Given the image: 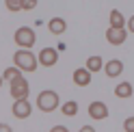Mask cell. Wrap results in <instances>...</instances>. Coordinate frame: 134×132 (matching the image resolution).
Wrapping results in <instances>:
<instances>
[{"label": "cell", "mask_w": 134, "mask_h": 132, "mask_svg": "<svg viewBox=\"0 0 134 132\" xmlns=\"http://www.w3.org/2000/svg\"><path fill=\"white\" fill-rule=\"evenodd\" d=\"M13 63H15V67H18L20 72H35L37 65H39L37 56L30 50H26V48H20V50L13 54Z\"/></svg>", "instance_id": "cell-1"}, {"label": "cell", "mask_w": 134, "mask_h": 132, "mask_svg": "<svg viewBox=\"0 0 134 132\" xmlns=\"http://www.w3.org/2000/svg\"><path fill=\"white\" fill-rule=\"evenodd\" d=\"M37 106H39V111H43V113H52L58 108V93L52 91V89H46V91H41L37 95Z\"/></svg>", "instance_id": "cell-2"}, {"label": "cell", "mask_w": 134, "mask_h": 132, "mask_svg": "<svg viewBox=\"0 0 134 132\" xmlns=\"http://www.w3.org/2000/svg\"><path fill=\"white\" fill-rule=\"evenodd\" d=\"M35 41H37V37H35V32H32V28H28V26H20L18 30H15V43H18L20 48H26V50H30V48L35 46Z\"/></svg>", "instance_id": "cell-3"}, {"label": "cell", "mask_w": 134, "mask_h": 132, "mask_svg": "<svg viewBox=\"0 0 134 132\" xmlns=\"http://www.w3.org/2000/svg\"><path fill=\"white\" fill-rule=\"evenodd\" d=\"M28 93H30V85H28V80L24 78V74L11 80V95H13V100L28 97Z\"/></svg>", "instance_id": "cell-4"}, {"label": "cell", "mask_w": 134, "mask_h": 132, "mask_svg": "<svg viewBox=\"0 0 134 132\" xmlns=\"http://www.w3.org/2000/svg\"><path fill=\"white\" fill-rule=\"evenodd\" d=\"M56 61H58V50L56 48H43L39 52V56H37V63H41L43 67H52V65H56Z\"/></svg>", "instance_id": "cell-5"}, {"label": "cell", "mask_w": 134, "mask_h": 132, "mask_svg": "<svg viewBox=\"0 0 134 132\" xmlns=\"http://www.w3.org/2000/svg\"><path fill=\"white\" fill-rule=\"evenodd\" d=\"M30 113H32V104L26 100V97L15 100V104H13V115H15L18 119H26V117H30Z\"/></svg>", "instance_id": "cell-6"}, {"label": "cell", "mask_w": 134, "mask_h": 132, "mask_svg": "<svg viewBox=\"0 0 134 132\" xmlns=\"http://www.w3.org/2000/svg\"><path fill=\"white\" fill-rule=\"evenodd\" d=\"M106 39H108V43H110V46H121L123 41L128 39V30H125V28H110V26H108Z\"/></svg>", "instance_id": "cell-7"}, {"label": "cell", "mask_w": 134, "mask_h": 132, "mask_svg": "<svg viewBox=\"0 0 134 132\" xmlns=\"http://www.w3.org/2000/svg\"><path fill=\"white\" fill-rule=\"evenodd\" d=\"M89 115L93 119H106L108 117V106L104 102H91L89 104Z\"/></svg>", "instance_id": "cell-8"}, {"label": "cell", "mask_w": 134, "mask_h": 132, "mask_svg": "<svg viewBox=\"0 0 134 132\" xmlns=\"http://www.w3.org/2000/svg\"><path fill=\"white\" fill-rule=\"evenodd\" d=\"M104 72H106L108 78H117V76L123 72V63H121L119 59H113V61H108V63L104 65Z\"/></svg>", "instance_id": "cell-9"}, {"label": "cell", "mask_w": 134, "mask_h": 132, "mask_svg": "<svg viewBox=\"0 0 134 132\" xmlns=\"http://www.w3.org/2000/svg\"><path fill=\"white\" fill-rule=\"evenodd\" d=\"M74 82H76V87H87L91 82V72L87 67H80L74 72Z\"/></svg>", "instance_id": "cell-10"}, {"label": "cell", "mask_w": 134, "mask_h": 132, "mask_svg": "<svg viewBox=\"0 0 134 132\" xmlns=\"http://www.w3.org/2000/svg\"><path fill=\"white\" fill-rule=\"evenodd\" d=\"M48 28H50L52 35H63L65 28H67V24H65L63 18H52V20H50V24H48Z\"/></svg>", "instance_id": "cell-11"}, {"label": "cell", "mask_w": 134, "mask_h": 132, "mask_svg": "<svg viewBox=\"0 0 134 132\" xmlns=\"http://www.w3.org/2000/svg\"><path fill=\"white\" fill-rule=\"evenodd\" d=\"M108 20H110V28H125V18L121 15L119 9H113Z\"/></svg>", "instance_id": "cell-12"}, {"label": "cell", "mask_w": 134, "mask_h": 132, "mask_svg": "<svg viewBox=\"0 0 134 132\" xmlns=\"http://www.w3.org/2000/svg\"><path fill=\"white\" fill-rule=\"evenodd\" d=\"M132 91H134V89H132L130 82H119V85L115 87V95H117V97H130Z\"/></svg>", "instance_id": "cell-13"}, {"label": "cell", "mask_w": 134, "mask_h": 132, "mask_svg": "<svg viewBox=\"0 0 134 132\" xmlns=\"http://www.w3.org/2000/svg\"><path fill=\"white\" fill-rule=\"evenodd\" d=\"M102 67H104V61L99 59L97 54H95V56H89V59H87V69H89V72H99Z\"/></svg>", "instance_id": "cell-14"}, {"label": "cell", "mask_w": 134, "mask_h": 132, "mask_svg": "<svg viewBox=\"0 0 134 132\" xmlns=\"http://www.w3.org/2000/svg\"><path fill=\"white\" fill-rule=\"evenodd\" d=\"M61 111H63L65 117H74V115H78V104L76 102H65L61 106Z\"/></svg>", "instance_id": "cell-15"}, {"label": "cell", "mask_w": 134, "mask_h": 132, "mask_svg": "<svg viewBox=\"0 0 134 132\" xmlns=\"http://www.w3.org/2000/svg\"><path fill=\"white\" fill-rule=\"evenodd\" d=\"M18 76H22V72H20L18 67H7V69H4V74H2V80L11 82L13 78H18Z\"/></svg>", "instance_id": "cell-16"}, {"label": "cell", "mask_w": 134, "mask_h": 132, "mask_svg": "<svg viewBox=\"0 0 134 132\" xmlns=\"http://www.w3.org/2000/svg\"><path fill=\"white\" fill-rule=\"evenodd\" d=\"M4 4H7V9H9L11 13L22 11V0H4Z\"/></svg>", "instance_id": "cell-17"}, {"label": "cell", "mask_w": 134, "mask_h": 132, "mask_svg": "<svg viewBox=\"0 0 134 132\" xmlns=\"http://www.w3.org/2000/svg\"><path fill=\"white\" fill-rule=\"evenodd\" d=\"M37 7V0H22V9L24 11H32Z\"/></svg>", "instance_id": "cell-18"}, {"label": "cell", "mask_w": 134, "mask_h": 132, "mask_svg": "<svg viewBox=\"0 0 134 132\" xmlns=\"http://www.w3.org/2000/svg\"><path fill=\"white\" fill-rule=\"evenodd\" d=\"M123 130L125 132H134V117H128L123 121Z\"/></svg>", "instance_id": "cell-19"}, {"label": "cell", "mask_w": 134, "mask_h": 132, "mask_svg": "<svg viewBox=\"0 0 134 132\" xmlns=\"http://www.w3.org/2000/svg\"><path fill=\"white\" fill-rule=\"evenodd\" d=\"M125 26H128V30H130V32H134V15L125 20Z\"/></svg>", "instance_id": "cell-20"}, {"label": "cell", "mask_w": 134, "mask_h": 132, "mask_svg": "<svg viewBox=\"0 0 134 132\" xmlns=\"http://www.w3.org/2000/svg\"><path fill=\"white\" fill-rule=\"evenodd\" d=\"M50 132H69V130H67L65 126H54V128L50 130Z\"/></svg>", "instance_id": "cell-21"}, {"label": "cell", "mask_w": 134, "mask_h": 132, "mask_svg": "<svg viewBox=\"0 0 134 132\" xmlns=\"http://www.w3.org/2000/svg\"><path fill=\"white\" fill-rule=\"evenodd\" d=\"M0 132H11V126L9 123H0Z\"/></svg>", "instance_id": "cell-22"}, {"label": "cell", "mask_w": 134, "mask_h": 132, "mask_svg": "<svg viewBox=\"0 0 134 132\" xmlns=\"http://www.w3.org/2000/svg\"><path fill=\"white\" fill-rule=\"evenodd\" d=\"M80 132H95V130H93V126H82Z\"/></svg>", "instance_id": "cell-23"}, {"label": "cell", "mask_w": 134, "mask_h": 132, "mask_svg": "<svg viewBox=\"0 0 134 132\" xmlns=\"http://www.w3.org/2000/svg\"><path fill=\"white\" fill-rule=\"evenodd\" d=\"M0 87H2V76H0Z\"/></svg>", "instance_id": "cell-24"}]
</instances>
